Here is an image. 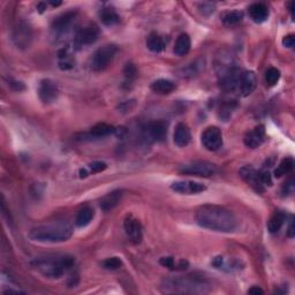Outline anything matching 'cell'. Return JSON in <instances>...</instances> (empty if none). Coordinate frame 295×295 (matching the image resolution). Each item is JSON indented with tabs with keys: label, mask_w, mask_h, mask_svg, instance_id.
Returning a JSON list of instances; mask_svg holds the SVG:
<instances>
[{
	"label": "cell",
	"mask_w": 295,
	"mask_h": 295,
	"mask_svg": "<svg viewBox=\"0 0 295 295\" xmlns=\"http://www.w3.org/2000/svg\"><path fill=\"white\" fill-rule=\"evenodd\" d=\"M196 221L201 227L214 232L231 233L237 226L236 218L230 210L218 206H204L196 212Z\"/></svg>",
	"instance_id": "cell-1"
},
{
	"label": "cell",
	"mask_w": 295,
	"mask_h": 295,
	"mask_svg": "<svg viewBox=\"0 0 295 295\" xmlns=\"http://www.w3.org/2000/svg\"><path fill=\"white\" fill-rule=\"evenodd\" d=\"M73 227L67 221H56V223L38 225L29 232V237L37 242H63L72 236Z\"/></svg>",
	"instance_id": "cell-2"
},
{
	"label": "cell",
	"mask_w": 295,
	"mask_h": 295,
	"mask_svg": "<svg viewBox=\"0 0 295 295\" xmlns=\"http://www.w3.org/2000/svg\"><path fill=\"white\" fill-rule=\"evenodd\" d=\"M74 257L69 255H51L36 258L32 262V266L36 267L43 276L58 279L74 266Z\"/></svg>",
	"instance_id": "cell-3"
},
{
	"label": "cell",
	"mask_w": 295,
	"mask_h": 295,
	"mask_svg": "<svg viewBox=\"0 0 295 295\" xmlns=\"http://www.w3.org/2000/svg\"><path fill=\"white\" fill-rule=\"evenodd\" d=\"M163 290L166 293L202 294L210 291V283L204 278L197 276L173 277L163 281Z\"/></svg>",
	"instance_id": "cell-4"
},
{
	"label": "cell",
	"mask_w": 295,
	"mask_h": 295,
	"mask_svg": "<svg viewBox=\"0 0 295 295\" xmlns=\"http://www.w3.org/2000/svg\"><path fill=\"white\" fill-rule=\"evenodd\" d=\"M117 50L118 49L116 45H104L99 48L92 56L91 63H90L91 69L95 72H100L107 68L115 59Z\"/></svg>",
	"instance_id": "cell-5"
},
{
	"label": "cell",
	"mask_w": 295,
	"mask_h": 295,
	"mask_svg": "<svg viewBox=\"0 0 295 295\" xmlns=\"http://www.w3.org/2000/svg\"><path fill=\"white\" fill-rule=\"evenodd\" d=\"M241 70L237 67H226L223 70H220V87L224 91L226 92H234L237 89H240V81H241Z\"/></svg>",
	"instance_id": "cell-6"
},
{
	"label": "cell",
	"mask_w": 295,
	"mask_h": 295,
	"mask_svg": "<svg viewBox=\"0 0 295 295\" xmlns=\"http://www.w3.org/2000/svg\"><path fill=\"white\" fill-rule=\"evenodd\" d=\"M179 171L182 174H188V176L207 177L213 176L217 172V166L212 163L199 160V162L189 163L181 166Z\"/></svg>",
	"instance_id": "cell-7"
},
{
	"label": "cell",
	"mask_w": 295,
	"mask_h": 295,
	"mask_svg": "<svg viewBox=\"0 0 295 295\" xmlns=\"http://www.w3.org/2000/svg\"><path fill=\"white\" fill-rule=\"evenodd\" d=\"M201 139H202L203 147L209 151H217L223 146V134L218 127H207Z\"/></svg>",
	"instance_id": "cell-8"
},
{
	"label": "cell",
	"mask_w": 295,
	"mask_h": 295,
	"mask_svg": "<svg viewBox=\"0 0 295 295\" xmlns=\"http://www.w3.org/2000/svg\"><path fill=\"white\" fill-rule=\"evenodd\" d=\"M99 37V28L93 23L85 26L83 28L79 29L75 36V46L82 48V46L91 45L95 43Z\"/></svg>",
	"instance_id": "cell-9"
},
{
	"label": "cell",
	"mask_w": 295,
	"mask_h": 295,
	"mask_svg": "<svg viewBox=\"0 0 295 295\" xmlns=\"http://www.w3.org/2000/svg\"><path fill=\"white\" fill-rule=\"evenodd\" d=\"M12 39L18 48H28L32 41V29L26 22H20L13 29Z\"/></svg>",
	"instance_id": "cell-10"
},
{
	"label": "cell",
	"mask_w": 295,
	"mask_h": 295,
	"mask_svg": "<svg viewBox=\"0 0 295 295\" xmlns=\"http://www.w3.org/2000/svg\"><path fill=\"white\" fill-rule=\"evenodd\" d=\"M147 139L153 142H162L167 136V123L163 120H157L147 123L143 128Z\"/></svg>",
	"instance_id": "cell-11"
},
{
	"label": "cell",
	"mask_w": 295,
	"mask_h": 295,
	"mask_svg": "<svg viewBox=\"0 0 295 295\" xmlns=\"http://www.w3.org/2000/svg\"><path fill=\"white\" fill-rule=\"evenodd\" d=\"M38 95L43 103L45 104L53 103L57 98H58V95H59L58 87H57V85L52 81V80L50 79L42 80L38 87Z\"/></svg>",
	"instance_id": "cell-12"
},
{
	"label": "cell",
	"mask_w": 295,
	"mask_h": 295,
	"mask_svg": "<svg viewBox=\"0 0 295 295\" xmlns=\"http://www.w3.org/2000/svg\"><path fill=\"white\" fill-rule=\"evenodd\" d=\"M123 227H125V232L129 240L134 243H140L142 241V226H141L140 221L134 218L132 214H128L123 221Z\"/></svg>",
	"instance_id": "cell-13"
},
{
	"label": "cell",
	"mask_w": 295,
	"mask_h": 295,
	"mask_svg": "<svg viewBox=\"0 0 295 295\" xmlns=\"http://www.w3.org/2000/svg\"><path fill=\"white\" fill-rule=\"evenodd\" d=\"M171 188L179 194L193 195V194L204 192L206 189V187L203 183L195 182V181H177V182L172 183Z\"/></svg>",
	"instance_id": "cell-14"
},
{
	"label": "cell",
	"mask_w": 295,
	"mask_h": 295,
	"mask_svg": "<svg viewBox=\"0 0 295 295\" xmlns=\"http://www.w3.org/2000/svg\"><path fill=\"white\" fill-rule=\"evenodd\" d=\"M240 176L247 183H249L255 190H257L258 193H262L264 190L263 183L261 182L260 179V174H258V172L254 167L243 166L242 169L240 170Z\"/></svg>",
	"instance_id": "cell-15"
},
{
	"label": "cell",
	"mask_w": 295,
	"mask_h": 295,
	"mask_svg": "<svg viewBox=\"0 0 295 295\" xmlns=\"http://www.w3.org/2000/svg\"><path fill=\"white\" fill-rule=\"evenodd\" d=\"M76 18L75 12H66L61 15L57 16L52 22V30L56 33H63L69 29Z\"/></svg>",
	"instance_id": "cell-16"
},
{
	"label": "cell",
	"mask_w": 295,
	"mask_h": 295,
	"mask_svg": "<svg viewBox=\"0 0 295 295\" xmlns=\"http://www.w3.org/2000/svg\"><path fill=\"white\" fill-rule=\"evenodd\" d=\"M264 137H266V127L263 125H260L251 130V132L247 133L244 136V144L246 147L250 148V149H256L264 142Z\"/></svg>",
	"instance_id": "cell-17"
},
{
	"label": "cell",
	"mask_w": 295,
	"mask_h": 295,
	"mask_svg": "<svg viewBox=\"0 0 295 295\" xmlns=\"http://www.w3.org/2000/svg\"><path fill=\"white\" fill-rule=\"evenodd\" d=\"M192 141V133H190L189 127L186 123H177L174 130V143L180 148L187 147Z\"/></svg>",
	"instance_id": "cell-18"
},
{
	"label": "cell",
	"mask_w": 295,
	"mask_h": 295,
	"mask_svg": "<svg viewBox=\"0 0 295 295\" xmlns=\"http://www.w3.org/2000/svg\"><path fill=\"white\" fill-rule=\"evenodd\" d=\"M256 75L253 70H247L242 73L240 81V91L243 96H249L256 88Z\"/></svg>",
	"instance_id": "cell-19"
},
{
	"label": "cell",
	"mask_w": 295,
	"mask_h": 295,
	"mask_svg": "<svg viewBox=\"0 0 295 295\" xmlns=\"http://www.w3.org/2000/svg\"><path fill=\"white\" fill-rule=\"evenodd\" d=\"M249 15L251 20L256 23H262L264 21H266V19L269 18V8L266 4H262V2H256V4H253L249 7Z\"/></svg>",
	"instance_id": "cell-20"
},
{
	"label": "cell",
	"mask_w": 295,
	"mask_h": 295,
	"mask_svg": "<svg viewBox=\"0 0 295 295\" xmlns=\"http://www.w3.org/2000/svg\"><path fill=\"white\" fill-rule=\"evenodd\" d=\"M122 197L121 190H115V192L109 193L106 196H104L100 201V207L104 211H110L118 206Z\"/></svg>",
	"instance_id": "cell-21"
},
{
	"label": "cell",
	"mask_w": 295,
	"mask_h": 295,
	"mask_svg": "<svg viewBox=\"0 0 295 295\" xmlns=\"http://www.w3.org/2000/svg\"><path fill=\"white\" fill-rule=\"evenodd\" d=\"M190 46H192V41L188 33H181L174 45V53L179 57L186 56L189 52Z\"/></svg>",
	"instance_id": "cell-22"
},
{
	"label": "cell",
	"mask_w": 295,
	"mask_h": 295,
	"mask_svg": "<svg viewBox=\"0 0 295 295\" xmlns=\"http://www.w3.org/2000/svg\"><path fill=\"white\" fill-rule=\"evenodd\" d=\"M151 89L159 95H169L176 89V83L166 79H159L152 83Z\"/></svg>",
	"instance_id": "cell-23"
},
{
	"label": "cell",
	"mask_w": 295,
	"mask_h": 295,
	"mask_svg": "<svg viewBox=\"0 0 295 295\" xmlns=\"http://www.w3.org/2000/svg\"><path fill=\"white\" fill-rule=\"evenodd\" d=\"M285 220H286V214L281 211H277L274 212L271 218L267 221V230H269L270 233H278L280 231L281 227H283Z\"/></svg>",
	"instance_id": "cell-24"
},
{
	"label": "cell",
	"mask_w": 295,
	"mask_h": 295,
	"mask_svg": "<svg viewBox=\"0 0 295 295\" xmlns=\"http://www.w3.org/2000/svg\"><path fill=\"white\" fill-rule=\"evenodd\" d=\"M93 217H95V211L92 207L86 206L79 211L78 216L75 219V225L78 227H86L91 223Z\"/></svg>",
	"instance_id": "cell-25"
},
{
	"label": "cell",
	"mask_w": 295,
	"mask_h": 295,
	"mask_svg": "<svg viewBox=\"0 0 295 295\" xmlns=\"http://www.w3.org/2000/svg\"><path fill=\"white\" fill-rule=\"evenodd\" d=\"M147 46L150 51L152 52H162L164 49H165V41L160 35H158L157 32H151L149 36H148L147 39Z\"/></svg>",
	"instance_id": "cell-26"
},
{
	"label": "cell",
	"mask_w": 295,
	"mask_h": 295,
	"mask_svg": "<svg viewBox=\"0 0 295 295\" xmlns=\"http://www.w3.org/2000/svg\"><path fill=\"white\" fill-rule=\"evenodd\" d=\"M99 19L103 25L105 26H115L116 23L119 22V15L116 12L115 8L112 7H104L99 12Z\"/></svg>",
	"instance_id": "cell-27"
},
{
	"label": "cell",
	"mask_w": 295,
	"mask_h": 295,
	"mask_svg": "<svg viewBox=\"0 0 295 295\" xmlns=\"http://www.w3.org/2000/svg\"><path fill=\"white\" fill-rule=\"evenodd\" d=\"M115 132H116L115 127H112L111 125H107V123H105V122H100L92 127L91 130H90L89 135L95 137V139H100V137L109 136L110 134H112Z\"/></svg>",
	"instance_id": "cell-28"
},
{
	"label": "cell",
	"mask_w": 295,
	"mask_h": 295,
	"mask_svg": "<svg viewBox=\"0 0 295 295\" xmlns=\"http://www.w3.org/2000/svg\"><path fill=\"white\" fill-rule=\"evenodd\" d=\"M202 68H204L203 59H197L192 63H189V65L183 67V68L180 70V74L182 78H189V76L197 75V74L202 70Z\"/></svg>",
	"instance_id": "cell-29"
},
{
	"label": "cell",
	"mask_w": 295,
	"mask_h": 295,
	"mask_svg": "<svg viewBox=\"0 0 295 295\" xmlns=\"http://www.w3.org/2000/svg\"><path fill=\"white\" fill-rule=\"evenodd\" d=\"M159 263L170 270H186L188 267V262L187 261L181 260L176 263L173 257H162L159 260Z\"/></svg>",
	"instance_id": "cell-30"
},
{
	"label": "cell",
	"mask_w": 295,
	"mask_h": 295,
	"mask_svg": "<svg viewBox=\"0 0 295 295\" xmlns=\"http://www.w3.org/2000/svg\"><path fill=\"white\" fill-rule=\"evenodd\" d=\"M293 167H294L293 158H291V157H288V158H285V159L281 160L279 166H278L277 169L274 170V177H280L283 176H286V174L292 172Z\"/></svg>",
	"instance_id": "cell-31"
},
{
	"label": "cell",
	"mask_w": 295,
	"mask_h": 295,
	"mask_svg": "<svg viewBox=\"0 0 295 295\" xmlns=\"http://www.w3.org/2000/svg\"><path fill=\"white\" fill-rule=\"evenodd\" d=\"M243 19V13L241 11H231L223 15V22L226 26H236Z\"/></svg>",
	"instance_id": "cell-32"
},
{
	"label": "cell",
	"mask_w": 295,
	"mask_h": 295,
	"mask_svg": "<svg viewBox=\"0 0 295 295\" xmlns=\"http://www.w3.org/2000/svg\"><path fill=\"white\" fill-rule=\"evenodd\" d=\"M75 66L74 65V60L70 57L68 50L67 49H62L61 51L59 52V67L62 70H67L73 68Z\"/></svg>",
	"instance_id": "cell-33"
},
{
	"label": "cell",
	"mask_w": 295,
	"mask_h": 295,
	"mask_svg": "<svg viewBox=\"0 0 295 295\" xmlns=\"http://www.w3.org/2000/svg\"><path fill=\"white\" fill-rule=\"evenodd\" d=\"M280 79V72L279 69L274 68V67H271L266 70V81L267 83V86L272 87L274 85H277V82L279 81Z\"/></svg>",
	"instance_id": "cell-34"
},
{
	"label": "cell",
	"mask_w": 295,
	"mask_h": 295,
	"mask_svg": "<svg viewBox=\"0 0 295 295\" xmlns=\"http://www.w3.org/2000/svg\"><path fill=\"white\" fill-rule=\"evenodd\" d=\"M102 266L106 270H118L119 267H121L122 262L119 257H110L103 261Z\"/></svg>",
	"instance_id": "cell-35"
},
{
	"label": "cell",
	"mask_w": 295,
	"mask_h": 295,
	"mask_svg": "<svg viewBox=\"0 0 295 295\" xmlns=\"http://www.w3.org/2000/svg\"><path fill=\"white\" fill-rule=\"evenodd\" d=\"M106 167H107V165L103 162H93L92 164H90V165H89L90 172H91V173L102 172V171L106 170Z\"/></svg>",
	"instance_id": "cell-36"
},
{
	"label": "cell",
	"mask_w": 295,
	"mask_h": 295,
	"mask_svg": "<svg viewBox=\"0 0 295 295\" xmlns=\"http://www.w3.org/2000/svg\"><path fill=\"white\" fill-rule=\"evenodd\" d=\"M260 174V179L261 182L264 184H266V186H271L272 184V179H271V176L269 172H266V171H261V172H258Z\"/></svg>",
	"instance_id": "cell-37"
},
{
	"label": "cell",
	"mask_w": 295,
	"mask_h": 295,
	"mask_svg": "<svg viewBox=\"0 0 295 295\" xmlns=\"http://www.w3.org/2000/svg\"><path fill=\"white\" fill-rule=\"evenodd\" d=\"M123 73H125L126 78L132 79V78H134V76L136 75V73H137L136 67L134 66L133 63H127L126 67H125V70H123Z\"/></svg>",
	"instance_id": "cell-38"
},
{
	"label": "cell",
	"mask_w": 295,
	"mask_h": 295,
	"mask_svg": "<svg viewBox=\"0 0 295 295\" xmlns=\"http://www.w3.org/2000/svg\"><path fill=\"white\" fill-rule=\"evenodd\" d=\"M200 9L203 14L209 15L214 12V5L210 4V2H203V4L200 5Z\"/></svg>",
	"instance_id": "cell-39"
},
{
	"label": "cell",
	"mask_w": 295,
	"mask_h": 295,
	"mask_svg": "<svg viewBox=\"0 0 295 295\" xmlns=\"http://www.w3.org/2000/svg\"><path fill=\"white\" fill-rule=\"evenodd\" d=\"M283 44H284V46H286V48H293L295 44V36L293 35V33L284 37Z\"/></svg>",
	"instance_id": "cell-40"
},
{
	"label": "cell",
	"mask_w": 295,
	"mask_h": 295,
	"mask_svg": "<svg viewBox=\"0 0 295 295\" xmlns=\"http://www.w3.org/2000/svg\"><path fill=\"white\" fill-rule=\"evenodd\" d=\"M293 190H294V182H293V180H290L287 183L284 184L283 193L285 194V195H286V194H292V193H293Z\"/></svg>",
	"instance_id": "cell-41"
},
{
	"label": "cell",
	"mask_w": 295,
	"mask_h": 295,
	"mask_svg": "<svg viewBox=\"0 0 295 295\" xmlns=\"http://www.w3.org/2000/svg\"><path fill=\"white\" fill-rule=\"evenodd\" d=\"M248 294L251 295H258V294H264V291L261 287L258 286H253L250 288L249 291H248Z\"/></svg>",
	"instance_id": "cell-42"
},
{
	"label": "cell",
	"mask_w": 295,
	"mask_h": 295,
	"mask_svg": "<svg viewBox=\"0 0 295 295\" xmlns=\"http://www.w3.org/2000/svg\"><path fill=\"white\" fill-rule=\"evenodd\" d=\"M287 236L290 237L294 236V223H293V221H291V225H290V229H288Z\"/></svg>",
	"instance_id": "cell-43"
}]
</instances>
